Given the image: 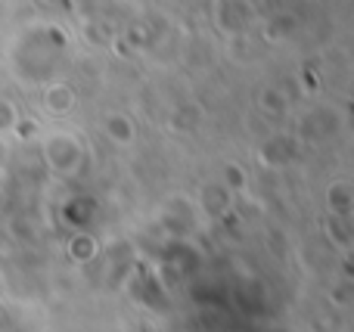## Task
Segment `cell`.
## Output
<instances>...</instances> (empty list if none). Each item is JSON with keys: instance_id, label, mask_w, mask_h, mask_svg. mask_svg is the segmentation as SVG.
<instances>
[]
</instances>
